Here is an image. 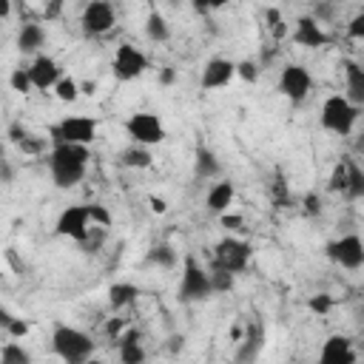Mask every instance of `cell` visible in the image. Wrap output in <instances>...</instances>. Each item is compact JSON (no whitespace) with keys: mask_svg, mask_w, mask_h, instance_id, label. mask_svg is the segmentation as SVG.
<instances>
[{"mask_svg":"<svg viewBox=\"0 0 364 364\" xmlns=\"http://www.w3.org/2000/svg\"><path fill=\"white\" fill-rule=\"evenodd\" d=\"M327 259L347 267V270H358L364 264V242L358 233H347L336 242L327 245Z\"/></svg>","mask_w":364,"mask_h":364,"instance_id":"cell-9","label":"cell"},{"mask_svg":"<svg viewBox=\"0 0 364 364\" xmlns=\"http://www.w3.org/2000/svg\"><path fill=\"white\" fill-rule=\"evenodd\" d=\"M6 333H9L11 338H23V336H28V321L14 316V321L9 324V330H6Z\"/></svg>","mask_w":364,"mask_h":364,"instance_id":"cell-38","label":"cell"},{"mask_svg":"<svg viewBox=\"0 0 364 364\" xmlns=\"http://www.w3.org/2000/svg\"><path fill=\"white\" fill-rule=\"evenodd\" d=\"M145 34H148V40H154V43H165L168 37H171V28H168V20L154 9L151 14H148V20H145Z\"/></svg>","mask_w":364,"mask_h":364,"instance_id":"cell-26","label":"cell"},{"mask_svg":"<svg viewBox=\"0 0 364 364\" xmlns=\"http://www.w3.org/2000/svg\"><path fill=\"white\" fill-rule=\"evenodd\" d=\"M208 279H210V290H213V293H228V290L233 287V276L225 273V270H210Z\"/></svg>","mask_w":364,"mask_h":364,"instance_id":"cell-32","label":"cell"},{"mask_svg":"<svg viewBox=\"0 0 364 364\" xmlns=\"http://www.w3.org/2000/svg\"><path fill=\"white\" fill-rule=\"evenodd\" d=\"M119 162H122L125 168H136V171H142V168H151L154 156H151V151L142 148V145H128V148L119 154Z\"/></svg>","mask_w":364,"mask_h":364,"instance_id":"cell-25","label":"cell"},{"mask_svg":"<svg viewBox=\"0 0 364 364\" xmlns=\"http://www.w3.org/2000/svg\"><path fill=\"white\" fill-rule=\"evenodd\" d=\"M105 333L117 341V338L122 336V318H108V321H105Z\"/></svg>","mask_w":364,"mask_h":364,"instance_id":"cell-42","label":"cell"},{"mask_svg":"<svg viewBox=\"0 0 364 364\" xmlns=\"http://www.w3.org/2000/svg\"><path fill=\"white\" fill-rule=\"evenodd\" d=\"M293 40H296V46H301V48H321V46L330 43V37H327V31L321 28V23H316L310 14H301V17L296 20Z\"/></svg>","mask_w":364,"mask_h":364,"instance_id":"cell-17","label":"cell"},{"mask_svg":"<svg viewBox=\"0 0 364 364\" xmlns=\"http://www.w3.org/2000/svg\"><path fill=\"white\" fill-rule=\"evenodd\" d=\"M17 148H20L23 154H40V151H43V139H40V136H31V134H26V136L17 142Z\"/></svg>","mask_w":364,"mask_h":364,"instance_id":"cell-37","label":"cell"},{"mask_svg":"<svg viewBox=\"0 0 364 364\" xmlns=\"http://www.w3.org/2000/svg\"><path fill=\"white\" fill-rule=\"evenodd\" d=\"M0 364H31V353L17 341H6L0 347Z\"/></svg>","mask_w":364,"mask_h":364,"instance_id":"cell-28","label":"cell"},{"mask_svg":"<svg viewBox=\"0 0 364 364\" xmlns=\"http://www.w3.org/2000/svg\"><path fill=\"white\" fill-rule=\"evenodd\" d=\"M60 11H63V3H60V0H57V3H48V6H46V20H51V17H57Z\"/></svg>","mask_w":364,"mask_h":364,"instance_id":"cell-47","label":"cell"},{"mask_svg":"<svg viewBox=\"0 0 364 364\" xmlns=\"http://www.w3.org/2000/svg\"><path fill=\"white\" fill-rule=\"evenodd\" d=\"M233 193H236V188H233L230 179L210 185V191H208V196H205L208 210H210V213H219V216L228 213V208H230V202H233Z\"/></svg>","mask_w":364,"mask_h":364,"instance_id":"cell-20","label":"cell"},{"mask_svg":"<svg viewBox=\"0 0 364 364\" xmlns=\"http://www.w3.org/2000/svg\"><path fill=\"white\" fill-rule=\"evenodd\" d=\"M117 355L122 364H145V347L139 330H125L117 338Z\"/></svg>","mask_w":364,"mask_h":364,"instance_id":"cell-18","label":"cell"},{"mask_svg":"<svg viewBox=\"0 0 364 364\" xmlns=\"http://www.w3.org/2000/svg\"><path fill=\"white\" fill-rule=\"evenodd\" d=\"M125 134L131 136L134 145L148 148V145H159L165 139V125H162V119L156 114L139 111V114H131L125 119Z\"/></svg>","mask_w":364,"mask_h":364,"instance_id":"cell-6","label":"cell"},{"mask_svg":"<svg viewBox=\"0 0 364 364\" xmlns=\"http://www.w3.org/2000/svg\"><path fill=\"white\" fill-rule=\"evenodd\" d=\"M51 142H68V145H91L97 136V119L91 117H65L63 122L48 128Z\"/></svg>","mask_w":364,"mask_h":364,"instance_id":"cell-7","label":"cell"},{"mask_svg":"<svg viewBox=\"0 0 364 364\" xmlns=\"http://www.w3.org/2000/svg\"><path fill=\"white\" fill-rule=\"evenodd\" d=\"M11 14V3L9 0H0V17H9Z\"/></svg>","mask_w":364,"mask_h":364,"instance_id":"cell-49","label":"cell"},{"mask_svg":"<svg viewBox=\"0 0 364 364\" xmlns=\"http://www.w3.org/2000/svg\"><path fill=\"white\" fill-rule=\"evenodd\" d=\"M193 9H196V11H199V14H205V11H208V9H210V6H208V3H193Z\"/></svg>","mask_w":364,"mask_h":364,"instance_id":"cell-51","label":"cell"},{"mask_svg":"<svg viewBox=\"0 0 364 364\" xmlns=\"http://www.w3.org/2000/svg\"><path fill=\"white\" fill-rule=\"evenodd\" d=\"M267 26H270V31H273V37L279 40V37H284V23H282V14H279V9H267Z\"/></svg>","mask_w":364,"mask_h":364,"instance_id":"cell-36","label":"cell"},{"mask_svg":"<svg viewBox=\"0 0 364 364\" xmlns=\"http://www.w3.org/2000/svg\"><path fill=\"white\" fill-rule=\"evenodd\" d=\"M344 193L350 199H361L364 196V171L358 168L355 159H347V188H344Z\"/></svg>","mask_w":364,"mask_h":364,"instance_id":"cell-27","label":"cell"},{"mask_svg":"<svg viewBox=\"0 0 364 364\" xmlns=\"http://www.w3.org/2000/svg\"><path fill=\"white\" fill-rule=\"evenodd\" d=\"M54 94H57L60 102H77V97H80V82H77L74 77H60L57 85H54Z\"/></svg>","mask_w":364,"mask_h":364,"instance_id":"cell-29","label":"cell"},{"mask_svg":"<svg viewBox=\"0 0 364 364\" xmlns=\"http://www.w3.org/2000/svg\"><path fill=\"white\" fill-rule=\"evenodd\" d=\"M46 43V31L40 23H23L20 31H17V48L23 54H34L40 46Z\"/></svg>","mask_w":364,"mask_h":364,"instance_id":"cell-21","label":"cell"},{"mask_svg":"<svg viewBox=\"0 0 364 364\" xmlns=\"http://www.w3.org/2000/svg\"><path fill=\"white\" fill-rule=\"evenodd\" d=\"M262 347H264V327L259 321H247L245 324V333L239 338V350H236V358L233 361L236 364H253L259 358Z\"/></svg>","mask_w":364,"mask_h":364,"instance_id":"cell-14","label":"cell"},{"mask_svg":"<svg viewBox=\"0 0 364 364\" xmlns=\"http://www.w3.org/2000/svg\"><path fill=\"white\" fill-rule=\"evenodd\" d=\"M250 264V245L233 236H225L213 247V270H225L230 276L245 273Z\"/></svg>","mask_w":364,"mask_h":364,"instance_id":"cell-5","label":"cell"},{"mask_svg":"<svg viewBox=\"0 0 364 364\" xmlns=\"http://www.w3.org/2000/svg\"><path fill=\"white\" fill-rule=\"evenodd\" d=\"M341 65H344V80H347V94H344V100L353 102L355 108H361V105H364V68H361L355 60H350V57H347Z\"/></svg>","mask_w":364,"mask_h":364,"instance_id":"cell-19","label":"cell"},{"mask_svg":"<svg viewBox=\"0 0 364 364\" xmlns=\"http://www.w3.org/2000/svg\"><path fill=\"white\" fill-rule=\"evenodd\" d=\"M307 307H310L313 313H318V316H324V313H330V307H333V296H327V293H318V296H310V299H307Z\"/></svg>","mask_w":364,"mask_h":364,"instance_id":"cell-35","label":"cell"},{"mask_svg":"<svg viewBox=\"0 0 364 364\" xmlns=\"http://www.w3.org/2000/svg\"><path fill=\"white\" fill-rule=\"evenodd\" d=\"M193 171H196L199 179H213V176H219L222 165H219V159H216V154L210 148L199 145L196 148V156H193Z\"/></svg>","mask_w":364,"mask_h":364,"instance_id":"cell-22","label":"cell"},{"mask_svg":"<svg viewBox=\"0 0 364 364\" xmlns=\"http://www.w3.org/2000/svg\"><path fill=\"white\" fill-rule=\"evenodd\" d=\"M88 228H91V222H88L85 205H68V208L57 216V225H54V230H57L60 236H68V239H74V242H82V239L88 236Z\"/></svg>","mask_w":364,"mask_h":364,"instance_id":"cell-12","label":"cell"},{"mask_svg":"<svg viewBox=\"0 0 364 364\" xmlns=\"http://www.w3.org/2000/svg\"><path fill=\"white\" fill-rule=\"evenodd\" d=\"M233 77H236V63L225 60V57H213L205 63L199 85H202V91H216V88H225Z\"/></svg>","mask_w":364,"mask_h":364,"instance_id":"cell-13","label":"cell"},{"mask_svg":"<svg viewBox=\"0 0 364 364\" xmlns=\"http://www.w3.org/2000/svg\"><path fill=\"white\" fill-rule=\"evenodd\" d=\"M148 202H151V210H154V213H165V210H168V202H165L162 196H151Z\"/></svg>","mask_w":364,"mask_h":364,"instance_id":"cell-45","label":"cell"},{"mask_svg":"<svg viewBox=\"0 0 364 364\" xmlns=\"http://www.w3.org/2000/svg\"><path fill=\"white\" fill-rule=\"evenodd\" d=\"M88 159H91L88 145L54 142V148H51V154H48V171H51V182H54L60 191L74 188L77 182H82Z\"/></svg>","mask_w":364,"mask_h":364,"instance_id":"cell-1","label":"cell"},{"mask_svg":"<svg viewBox=\"0 0 364 364\" xmlns=\"http://www.w3.org/2000/svg\"><path fill=\"white\" fill-rule=\"evenodd\" d=\"M344 188H347V159H341L336 168H333V173H330V182H327V191H333V193H344Z\"/></svg>","mask_w":364,"mask_h":364,"instance_id":"cell-31","label":"cell"},{"mask_svg":"<svg viewBox=\"0 0 364 364\" xmlns=\"http://www.w3.org/2000/svg\"><path fill=\"white\" fill-rule=\"evenodd\" d=\"M173 80H176V71H173L171 65H165V68L159 71V82H162V85H171Z\"/></svg>","mask_w":364,"mask_h":364,"instance_id":"cell-44","label":"cell"},{"mask_svg":"<svg viewBox=\"0 0 364 364\" xmlns=\"http://www.w3.org/2000/svg\"><path fill=\"white\" fill-rule=\"evenodd\" d=\"M28 77H31V88L46 91V88H54V85H57V80L63 77V71H60V65H57L54 57L37 54L34 63L28 65Z\"/></svg>","mask_w":364,"mask_h":364,"instance_id":"cell-16","label":"cell"},{"mask_svg":"<svg viewBox=\"0 0 364 364\" xmlns=\"http://www.w3.org/2000/svg\"><path fill=\"white\" fill-rule=\"evenodd\" d=\"M230 338H233V341H239V338H242V327H239V324L230 330Z\"/></svg>","mask_w":364,"mask_h":364,"instance_id":"cell-50","label":"cell"},{"mask_svg":"<svg viewBox=\"0 0 364 364\" xmlns=\"http://www.w3.org/2000/svg\"><path fill=\"white\" fill-rule=\"evenodd\" d=\"M26 134H28V131H26V128H23L20 122H14V125L9 128V136H11V142H14V145H17V142H20V139H23Z\"/></svg>","mask_w":364,"mask_h":364,"instance_id":"cell-43","label":"cell"},{"mask_svg":"<svg viewBox=\"0 0 364 364\" xmlns=\"http://www.w3.org/2000/svg\"><path fill=\"white\" fill-rule=\"evenodd\" d=\"M51 350L65 361V364H85L94 353V341L88 333L68 327V324H57L51 333Z\"/></svg>","mask_w":364,"mask_h":364,"instance_id":"cell-2","label":"cell"},{"mask_svg":"<svg viewBox=\"0 0 364 364\" xmlns=\"http://www.w3.org/2000/svg\"><path fill=\"white\" fill-rule=\"evenodd\" d=\"M94 91H97V82H91V80L88 82H80V94H88L91 97Z\"/></svg>","mask_w":364,"mask_h":364,"instance_id":"cell-48","label":"cell"},{"mask_svg":"<svg viewBox=\"0 0 364 364\" xmlns=\"http://www.w3.org/2000/svg\"><path fill=\"white\" fill-rule=\"evenodd\" d=\"M85 210H88V222H91L94 228H108V225H111V213H108L105 205L91 202V205H85Z\"/></svg>","mask_w":364,"mask_h":364,"instance_id":"cell-30","label":"cell"},{"mask_svg":"<svg viewBox=\"0 0 364 364\" xmlns=\"http://www.w3.org/2000/svg\"><path fill=\"white\" fill-rule=\"evenodd\" d=\"M176 293H179V301H185V304L205 301V299L213 296L208 270L196 262V256H185V262H182V279H179V290Z\"/></svg>","mask_w":364,"mask_h":364,"instance_id":"cell-4","label":"cell"},{"mask_svg":"<svg viewBox=\"0 0 364 364\" xmlns=\"http://www.w3.org/2000/svg\"><path fill=\"white\" fill-rule=\"evenodd\" d=\"M11 321H14V316L0 304V330H9V324H11Z\"/></svg>","mask_w":364,"mask_h":364,"instance_id":"cell-46","label":"cell"},{"mask_svg":"<svg viewBox=\"0 0 364 364\" xmlns=\"http://www.w3.org/2000/svg\"><path fill=\"white\" fill-rule=\"evenodd\" d=\"M347 37H353V40H361V37H364V14H358V17L350 20V26H347Z\"/></svg>","mask_w":364,"mask_h":364,"instance_id":"cell-39","label":"cell"},{"mask_svg":"<svg viewBox=\"0 0 364 364\" xmlns=\"http://www.w3.org/2000/svg\"><path fill=\"white\" fill-rule=\"evenodd\" d=\"M136 296H139V287L131 284V282H114V284L108 287V304H111V310L128 307Z\"/></svg>","mask_w":364,"mask_h":364,"instance_id":"cell-23","label":"cell"},{"mask_svg":"<svg viewBox=\"0 0 364 364\" xmlns=\"http://www.w3.org/2000/svg\"><path fill=\"white\" fill-rule=\"evenodd\" d=\"M219 222H222V228H228V230H239V228H242V216H239V213H222Z\"/></svg>","mask_w":364,"mask_h":364,"instance_id":"cell-40","label":"cell"},{"mask_svg":"<svg viewBox=\"0 0 364 364\" xmlns=\"http://www.w3.org/2000/svg\"><path fill=\"white\" fill-rule=\"evenodd\" d=\"M9 82H11V88H14V91L28 94V91H31V77H28V68H14V71H11V77H9Z\"/></svg>","mask_w":364,"mask_h":364,"instance_id":"cell-33","label":"cell"},{"mask_svg":"<svg viewBox=\"0 0 364 364\" xmlns=\"http://www.w3.org/2000/svg\"><path fill=\"white\" fill-rule=\"evenodd\" d=\"M148 68V57L131 46V43H119L117 51H114V77L128 82V80H136L142 71Z\"/></svg>","mask_w":364,"mask_h":364,"instance_id":"cell-11","label":"cell"},{"mask_svg":"<svg viewBox=\"0 0 364 364\" xmlns=\"http://www.w3.org/2000/svg\"><path fill=\"white\" fill-rule=\"evenodd\" d=\"M236 77H242L245 82H256L259 80V65L253 60H242V63H236Z\"/></svg>","mask_w":364,"mask_h":364,"instance_id":"cell-34","label":"cell"},{"mask_svg":"<svg viewBox=\"0 0 364 364\" xmlns=\"http://www.w3.org/2000/svg\"><path fill=\"white\" fill-rule=\"evenodd\" d=\"M318 364H355V347L347 336L336 333L321 344Z\"/></svg>","mask_w":364,"mask_h":364,"instance_id":"cell-15","label":"cell"},{"mask_svg":"<svg viewBox=\"0 0 364 364\" xmlns=\"http://www.w3.org/2000/svg\"><path fill=\"white\" fill-rule=\"evenodd\" d=\"M145 262H148V264H156V267H165V270H171V267H176L179 256H176V250H173L168 242H159V245H154V247L148 250Z\"/></svg>","mask_w":364,"mask_h":364,"instance_id":"cell-24","label":"cell"},{"mask_svg":"<svg viewBox=\"0 0 364 364\" xmlns=\"http://www.w3.org/2000/svg\"><path fill=\"white\" fill-rule=\"evenodd\" d=\"M80 23H82V34H88V37H100V34L111 31L114 23H117L114 6L105 3V0H91V3H85Z\"/></svg>","mask_w":364,"mask_h":364,"instance_id":"cell-10","label":"cell"},{"mask_svg":"<svg viewBox=\"0 0 364 364\" xmlns=\"http://www.w3.org/2000/svg\"><path fill=\"white\" fill-rule=\"evenodd\" d=\"M85 364H105V361H100V358H88Z\"/></svg>","mask_w":364,"mask_h":364,"instance_id":"cell-52","label":"cell"},{"mask_svg":"<svg viewBox=\"0 0 364 364\" xmlns=\"http://www.w3.org/2000/svg\"><path fill=\"white\" fill-rule=\"evenodd\" d=\"M310 88H313V77H310V71H307L304 65L287 63V65L282 68V74H279V91H282L293 105H301V102L307 100Z\"/></svg>","mask_w":364,"mask_h":364,"instance_id":"cell-8","label":"cell"},{"mask_svg":"<svg viewBox=\"0 0 364 364\" xmlns=\"http://www.w3.org/2000/svg\"><path fill=\"white\" fill-rule=\"evenodd\" d=\"M318 210H321V199H318L316 193H307V196H304V213L313 216V213H318Z\"/></svg>","mask_w":364,"mask_h":364,"instance_id":"cell-41","label":"cell"},{"mask_svg":"<svg viewBox=\"0 0 364 364\" xmlns=\"http://www.w3.org/2000/svg\"><path fill=\"white\" fill-rule=\"evenodd\" d=\"M361 108H355L353 102L344 100V94H333L324 100L321 105V128L330 131V134H338V136H347L358 119Z\"/></svg>","mask_w":364,"mask_h":364,"instance_id":"cell-3","label":"cell"}]
</instances>
